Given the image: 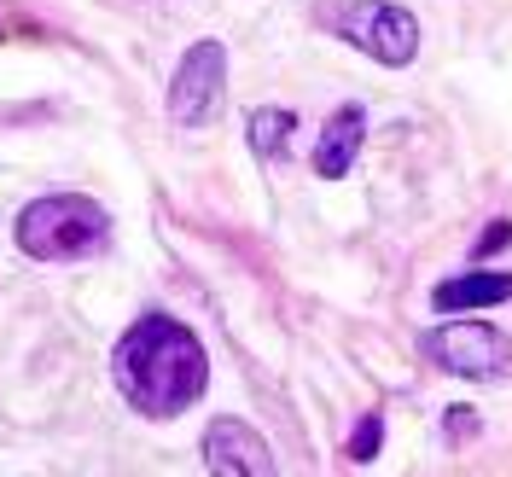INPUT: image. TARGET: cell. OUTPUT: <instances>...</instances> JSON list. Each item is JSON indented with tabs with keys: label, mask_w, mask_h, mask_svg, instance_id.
Returning a JSON list of instances; mask_svg holds the SVG:
<instances>
[{
	"label": "cell",
	"mask_w": 512,
	"mask_h": 477,
	"mask_svg": "<svg viewBox=\"0 0 512 477\" xmlns=\"http://www.w3.org/2000/svg\"><path fill=\"white\" fill-rule=\"evenodd\" d=\"M111 373H117V390H123V402L134 408V414L175 419L204 396L210 361H204V344L192 338L181 320L140 315L123 338H117Z\"/></svg>",
	"instance_id": "1"
},
{
	"label": "cell",
	"mask_w": 512,
	"mask_h": 477,
	"mask_svg": "<svg viewBox=\"0 0 512 477\" xmlns=\"http://www.w3.org/2000/svg\"><path fill=\"white\" fill-rule=\"evenodd\" d=\"M111 216L82 192H47L18 210V251L35 262H76V256L105 251Z\"/></svg>",
	"instance_id": "2"
},
{
	"label": "cell",
	"mask_w": 512,
	"mask_h": 477,
	"mask_svg": "<svg viewBox=\"0 0 512 477\" xmlns=\"http://www.w3.org/2000/svg\"><path fill=\"white\" fill-rule=\"evenodd\" d=\"M320 24L332 35H344L350 47H361L367 59L379 64H414L419 53V18L402 6H384V0H326L320 6Z\"/></svg>",
	"instance_id": "3"
},
{
	"label": "cell",
	"mask_w": 512,
	"mask_h": 477,
	"mask_svg": "<svg viewBox=\"0 0 512 477\" xmlns=\"http://www.w3.org/2000/svg\"><path fill=\"white\" fill-rule=\"evenodd\" d=\"M425 355L454 379H501V373H512V338L489 320H443L425 338Z\"/></svg>",
	"instance_id": "4"
},
{
	"label": "cell",
	"mask_w": 512,
	"mask_h": 477,
	"mask_svg": "<svg viewBox=\"0 0 512 477\" xmlns=\"http://www.w3.org/2000/svg\"><path fill=\"white\" fill-rule=\"evenodd\" d=\"M222 94H227V47L222 41H192L181 64H175V76H169V117L181 128H204L216 123V111H222Z\"/></svg>",
	"instance_id": "5"
},
{
	"label": "cell",
	"mask_w": 512,
	"mask_h": 477,
	"mask_svg": "<svg viewBox=\"0 0 512 477\" xmlns=\"http://www.w3.org/2000/svg\"><path fill=\"white\" fill-rule=\"evenodd\" d=\"M204 466L210 477H280L274 466V448L256 437V425L245 419H210V431H204Z\"/></svg>",
	"instance_id": "6"
},
{
	"label": "cell",
	"mask_w": 512,
	"mask_h": 477,
	"mask_svg": "<svg viewBox=\"0 0 512 477\" xmlns=\"http://www.w3.org/2000/svg\"><path fill=\"white\" fill-rule=\"evenodd\" d=\"M361 140H367V111L361 105L332 111L326 128H320V146H315V175H326V181L350 175V163L361 158Z\"/></svg>",
	"instance_id": "7"
},
{
	"label": "cell",
	"mask_w": 512,
	"mask_h": 477,
	"mask_svg": "<svg viewBox=\"0 0 512 477\" xmlns=\"http://www.w3.org/2000/svg\"><path fill=\"white\" fill-rule=\"evenodd\" d=\"M431 303L454 315V309H495V303H512V274L501 268H472V274H454L431 291Z\"/></svg>",
	"instance_id": "8"
},
{
	"label": "cell",
	"mask_w": 512,
	"mask_h": 477,
	"mask_svg": "<svg viewBox=\"0 0 512 477\" xmlns=\"http://www.w3.org/2000/svg\"><path fill=\"white\" fill-rule=\"evenodd\" d=\"M291 134H297V117L280 111V105H256L251 117H245V140H251L256 158H280Z\"/></svg>",
	"instance_id": "9"
},
{
	"label": "cell",
	"mask_w": 512,
	"mask_h": 477,
	"mask_svg": "<svg viewBox=\"0 0 512 477\" xmlns=\"http://www.w3.org/2000/svg\"><path fill=\"white\" fill-rule=\"evenodd\" d=\"M379 443H384V414H361V425L344 448H350L355 466H367V460H379Z\"/></svg>",
	"instance_id": "10"
},
{
	"label": "cell",
	"mask_w": 512,
	"mask_h": 477,
	"mask_svg": "<svg viewBox=\"0 0 512 477\" xmlns=\"http://www.w3.org/2000/svg\"><path fill=\"white\" fill-rule=\"evenodd\" d=\"M512 245V222H489L478 233V256H495V251H507Z\"/></svg>",
	"instance_id": "11"
},
{
	"label": "cell",
	"mask_w": 512,
	"mask_h": 477,
	"mask_svg": "<svg viewBox=\"0 0 512 477\" xmlns=\"http://www.w3.org/2000/svg\"><path fill=\"white\" fill-rule=\"evenodd\" d=\"M448 431H454L460 443H466V437H478V414H472V408H448Z\"/></svg>",
	"instance_id": "12"
}]
</instances>
